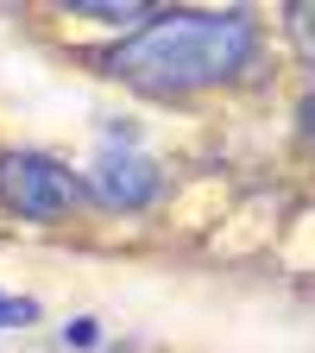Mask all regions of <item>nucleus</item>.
I'll return each mask as SVG.
<instances>
[{"label": "nucleus", "mask_w": 315, "mask_h": 353, "mask_svg": "<svg viewBox=\"0 0 315 353\" xmlns=\"http://www.w3.org/2000/svg\"><path fill=\"white\" fill-rule=\"evenodd\" d=\"M265 57L272 38L252 7H152V19L114 38L95 63L108 82L152 101H196L258 82Z\"/></svg>", "instance_id": "f257e3e1"}, {"label": "nucleus", "mask_w": 315, "mask_h": 353, "mask_svg": "<svg viewBox=\"0 0 315 353\" xmlns=\"http://www.w3.org/2000/svg\"><path fill=\"white\" fill-rule=\"evenodd\" d=\"M76 176H82V202L95 214H152L170 196V170L145 152L139 126H126V120L95 126V152Z\"/></svg>", "instance_id": "f03ea898"}, {"label": "nucleus", "mask_w": 315, "mask_h": 353, "mask_svg": "<svg viewBox=\"0 0 315 353\" xmlns=\"http://www.w3.org/2000/svg\"><path fill=\"white\" fill-rule=\"evenodd\" d=\"M0 214L26 228H70L76 214H88L76 164L38 145H0Z\"/></svg>", "instance_id": "7ed1b4c3"}, {"label": "nucleus", "mask_w": 315, "mask_h": 353, "mask_svg": "<svg viewBox=\"0 0 315 353\" xmlns=\"http://www.w3.org/2000/svg\"><path fill=\"white\" fill-rule=\"evenodd\" d=\"M63 19H95V26H108V32H132V26H145L152 19V7H145V0H120V7H114V0H76V7H63Z\"/></svg>", "instance_id": "20e7f679"}, {"label": "nucleus", "mask_w": 315, "mask_h": 353, "mask_svg": "<svg viewBox=\"0 0 315 353\" xmlns=\"http://www.w3.org/2000/svg\"><path fill=\"white\" fill-rule=\"evenodd\" d=\"M57 341H63V353H95V347H101V322H95V316H70V322L57 328Z\"/></svg>", "instance_id": "39448f33"}, {"label": "nucleus", "mask_w": 315, "mask_h": 353, "mask_svg": "<svg viewBox=\"0 0 315 353\" xmlns=\"http://www.w3.org/2000/svg\"><path fill=\"white\" fill-rule=\"evenodd\" d=\"M44 316L38 296H13V290H0V334H13V328H32Z\"/></svg>", "instance_id": "423d86ee"}]
</instances>
